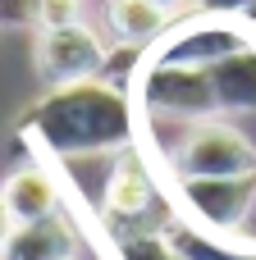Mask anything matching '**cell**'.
<instances>
[{"label": "cell", "mask_w": 256, "mask_h": 260, "mask_svg": "<svg viewBox=\"0 0 256 260\" xmlns=\"http://www.w3.org/2000/svg\"><path fill=\"white\" fill-rule=\"evenodd\" d=\"M23 133H32L50 155H96V151L133 146L137 119L119 87L101 78H82L37 101L32 114L23 119Z\"/></svg>", "instance_id": "6da1fadb"}, {"label": "cell", "mask_w": 256, "mask_h": 260, "mask_svg": "<svg viewBox=\"0 0 256 260\" xmlns=\"http://www.w3.org/2000/svg\"><path fill=\"white\" fill-rule=\"evenodd\" d=\"M165 165L174 178H243L256 174V146L220 119L183 123L179 142L165 151Z\"/></svg>", "instance_id": "7a4b0ae2"}, {"label": "cell", "mask_w": 256, "mask_h": 260, "mask_svg": "<svg viewBox=\"0 0 256 260\" xmlns=\"http://www.w3.org/2000/svg\"><path fill=\"white\" fill-rule=\"evenodd\" d=\"M137 101L156 119H174V123H197L220 114L211 73L188 64H137Z\"/></svg>", "instance_id": "3957f363"}, {"label": "cell", "mask_w": 256, "mask_h": 260, "mask_svg": "<svg viewBox=\"0 0 256 260\" xmlns=\"http://www.w3.org/2000/svg\"><path fill=\"white\" fill-rule=\"evenodd\" d=\"M101 210H105V224L115 229V242L137 238V233H160V229L147 224V210H160V187H156V174L147 169V155L137 146L119 151Z\"/></svg>", "instance_id": "277c9868"}, {"label": "cell", "mask_w": 256, "mask_h": 260, "mask_svg": "<svg viewBox=\"0 0 256 260\" xmlns=\"http://www.w3.org/2000/svg\"><path fill=\"white\" fill-rule=\"evenodd\" d=\"M105 64H110V46L101 41V32H92L82 23L41 27V37H37V73L50 87L96 78V73H105Z\"/></svg>", "instance_id": "5b68a950"}, {"label": "cell", "mask_w": 256, "mask_h": 260, "mask_svg": "<svg viewBox=\"0 0 256 260\" xmlns=\"http://www.w3.org/2000/svg\"><path fill=\"white\" fill-rule=\"evenodd\" d=\"M179 201L206 233H234L256 201V174L243 178H174Z\"/></svg>", "instance_id": "8992f818"}, {"label": "cell", "mask_w": 256, "mask_h": 260, "mask_svg": "<svg viewBox=\"0 0 256 260\" xmlns=\"http://www.w3.org/2000/svg\"><path fill=\"white\" fill-rule=\"evenodd\" d=\"M206 73H211L220 114H252L256 110V46H243V50L215 59Z\"/></svg>", "instance_id": "52a82bcc"}, {"label": "cell", "mask_w": 256, "mask_h": 260, "mask_svg": "<svg viewBox=\"0 0 256 260\" xmlns=\"http://www.w3.org/2000/svg\"><path fill=\"white\" fill-rule=\"evenodd\" d=\"M0 260H73V233L55 215L32 219V224H18L5 238Z\"/></svg>", "instance_id": "ba28073f"}, {"label": "cell", "mask_w": 256, "mask_h": 260, "mask_svg": "<svg viewBox=\"0 0 256 260\" xmlns=\"http://www.w3.org/2000/svg\"><path fill=\"white\" fill-rule=\"evenodd\" d=\"M105 23H110V32H115L119 46L147 50L174 23V14L165 5H156V0H105Z\"/></svg>", "instance_id": "9c48e42d"}, {"label": "cell", "mask_w": 256, "mask_h": 260, "mask_svg": "<svg viewBox=\"0 0 256 260\" xmlns=\"http://www.w3.org/2000/svg\"><path fill=\"white\" fill-rule=\"evenodd\" d=\"M5 201H9V210H14V219H18V224H32V219L55 215L60 192H55L50 174L32 165V169H18V174L5 183Z\"/></svg>", "instance_id": "30bf717a"}, {"label": "cell", "mask_w": 256, "mask_h": 260, "mask_svg": "<svg viewBox=\"0 0 256 260\" xmlns=\"http://www.w3.org/2000/svg\"><path fill=\"white\" fill-rule=\"evenodd\" d=\"M169 233V242H174V251L183 260H256V251H234V247H224V242H215L206 229H197V224H169L165 229Z\"/></svg>", "instance_id": "8fae6325"}, {"label": "cell", "mask_w": 256, "mask_h": 260, "mask_svg": "<svg viewBox=\"0 0 256 260\" xmlns=\"http://www.w3.org/2000/svg\"><path fill=\"white\" fill-rule=\"evenodd\" d=\"M78 23V0H41L37 5V27H69Z\"/></svg>", "instance_id": "7c38bea8"}, {"label": "cell", "mask_w": 256, "mask_h": 260, "mask_svg": "<svg viewBox=\"0 0 256 260\" xmlns=\"http://www.w3.org/2000/svg\"><path fill=\"white\" fill-rule=\"evenodd\" d=\"M41 0H0V23H37Z\"/></svg>", "instance_id": "4fadbf2b"}, {"label": "cell", "mask_w": 256, "mask_h": 260, "mask_svg": "<svg viewBox=\"0 0 256 260\" xmlns=\"http://www.w3.org/2000/svg\"><path fill=\"white\" fill-rule=\"evenodd\" d=\"M202 9H211V14H243L247 5H256V0H197Z\"/></svg>", "instance_id": "5bb4252c"}, {"label": "cell", "mask_w": 256, "mask_h": 260, "mask_svg": "<svg viewBox=\"0 0 256 260\" xmlns=\"http://www.w3.org/2000/svg\"><path fill=\"white\" fill-rule=\"evenodd\" d=\"M18 229V219H14V210H9V201H5V192H0V247H5V238Z\"/></svg>", "instance_id": "9a60e30c"}, {"label": "cell", "mask_w": 256, "mask_h": 260, "mask_svg": "<svg viewBox=\"0 0 256 260\" xmlns=\"http://www.w3.org/2000/svg\"><path fill=\"white\" fill-rule=\"evenodd\" d=\"M156 5H165L169 14H179V9H183V0H156Z\"/></svg>", "instance_id": "2e32d148"}, {"label": "cell", "mask_w": 256, "mask_h": 260, "mask_svg": "<svg viewBox=\"0 0 256 260\" xmlns=\"http://www.w3.org/2000/svg\"><path fill=\"white\" fill-rule=\"evenodd\" d=\"M243 14H247V23H252V27H256V5H247V9H243Z\"/></svg>", "instance_id": "e0dca14e"}]
</instances>
